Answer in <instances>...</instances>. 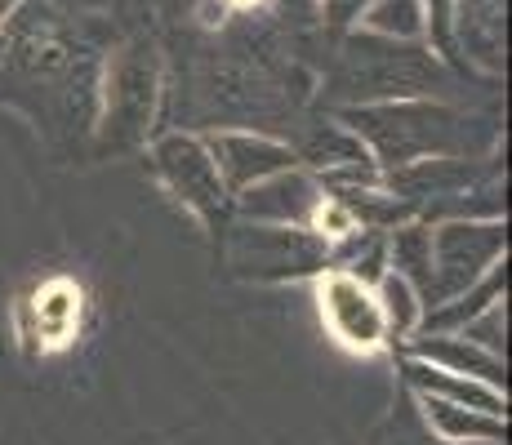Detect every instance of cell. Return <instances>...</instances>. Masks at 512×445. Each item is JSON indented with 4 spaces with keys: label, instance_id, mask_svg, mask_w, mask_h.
<instances>
[{
    "label": "cell",
    "instance_id": "cell-5",
    "mask_svg": "<svg viewBox=\"0 0 512 445\" xmlns=\"http://www.w3.org/2000/svg\"><path fill=\"white\" fill-rule=\"evenodd\" d=\"M152 165L161 174V183L170 187V196L192 210L205 227H228V214H232V196L223 187L219 170H214L210 152H205L201 138L192 134H165L152 143Z\"/></svg>",
    "mask_w": 512,
    "mask_h": 445
},
{
    "label": "cell",
    "instance_id": "cell-6",
    "mask_svg": "<svg viewBox=\"0 0 512 445\" xmlns=\"http://www.w3.org/2000/svg\"><path fill=\"white\" fill-rule=\"evenodd\" d=\"M321 205H326V192L308 170H281L263 183L245 187V192L232 196V214L245 223H272V227H308L317 223Z\"/></svg>",
    "mask_w": 512,
    "mask_h": 445
},
{
    "label": "cell",
    "instance_id": "cell-13",
    "mask_svg": "<svg viewBox=\"0 0 512 445\" xmlns=\"http://www.w3.org/2000/svg\"><path fill=\"white\" fill-rule=\"evenodd\" d=\"M415 397V410L423 419V428L441 441H455V445H504L508 441V419H490V414L464 410V405H450L437 397Z\"/></svg>",
    "mask_w": 512,
    "mask_h": 445
},
{
    "label": "cell",
    "instance_id": "cell-16",
    "mask_svg": "<svg viewBox=\"0 0 512 445\" xmlns=\"http://www.w3.org/2000/svg\"><path fill=\"white\" fill-rule=\"evenodd\" d=\"M455 41H464L477 63L486 67L504 63V0H464L455 23Z\"/></svg>",
    "mask_w": 512,
    "mask_h": 445
},
{
    "label": "cell",
    "instance_id": "cell-15",
    "mask_svg": "<svg viewBox=\"0 0 512 445\" xmlns=\"http://www.w3.org/2000/svg\"><path fill=\"white\" fill-rule=\"evenodd\" d=\"M388 272H397L419 294L423 312L432 308V227L410 219L388 232Z\"/></svg>",
    "mask_w": 512,
    "mask_h": 445
},
{
    "label": "cell",
    "instance_id": "cell-1",
    "mask_svg": "<svg viewBox=\"0 0 512 445\" xmlns=\"http://www.w3.org/2000/svg\"><path fill=\"white\" fill-rule=\"evenodd\" d=\"M339 121L343 130H352L366 143L379 174L415 161H437V156H472V161H481L495 147L490 125H477L468 112H455L446 103H428V98L348 107Z\"/></svg>",
    "mask_w": 512,
    "mask_h": 445
},
{
    "label": "cell",
    "instance_id": "cell-8",
    "mask_svg": "<svg viewBox=\"0 0 512 445\" xmlns=\"http://www.w3.org/2000/svg\"><path fill=\"white\" fill-rule=\"evenodd\" d=\"M490 174H499L495 165L472 161V156H437V161H415V165H401V170H388L383 174V187L397 201H406L415 210V219H423L441 201L468 192V187H477Z\"/></svg>",
    "mask_w": 512,
    "mask_h": 445
},
{
    "label": "cell",
    "instance_id": "cell-10",
    "mask_svg": "<svg viewBox=\"0 0 512 445\" xmlns=\"http://www.w3.org/2000/svg\"><path fill=\"white\" fill-rule=\"evenodd\" d=\"M321 316H326V325L334 330V339L357 352H374L388 339L374 290L352 281L348 272H334V267L321 276Z\"/></svg>",
    "mask_w": 512,
    "mask_h": 445
},
{
    "label": "cell",
    "instance_id": "cell-2",
    "mask_svg": "<svg viewBox=\"0 0 512 445\" xmlns=\"http://www.w3.org/2000/svg\"><path fill=\"white\" fill-rule=\"evenodd\" d=\"M228 232V263L245 281H299L330 272V241L308 227L236 223Z\"/></svg>",
    "mask_w": 512,
    "mask_h": 445
},
{
    "label": "cell",
    "instance_id": "cell-20",
    "mask_svg": "<svg viewBox=\"0 0 512 445\" xmlns=\"http://www.w3.org/2000/svg\"><path fill=\"white\" fill-rule=\"evenodd\" d=\"M459 334H464L468 343H477V348L504 356L508 352V312H504V303H490V308L472 316V321Z\"/></svg>",
    "mask_w": 512,
    "mask_h": 445
},
{
    "label": "cell",
    "instance_id": "cell-14",
    "mask_svg": "<svg viewBox=\"0 0 512 445\" xmlns=\"http://www.w3.org/2000/svg\"><path fill=\"white\" fill-rule=\"evenodd\" d=\"M504 294H508V259H499L477 285H468L464 294H455V299L437 303L432 312H423L415 334H459L472 316L486 312L490 303H504Z\"/></svg>",
    "mask_w": 512,
    "mask_h": 445
},
{
    "label": "cell",
    "instance_id": "cell-19",
    "mask_svg": "<svg viewBox=\"0 0 512 445\" xmlns=\"http://www.w3.org/2000/svg\"><path fill=\"white\" fill-rule=\"evenodd\" d=\"M366 23L374 27L379 36H392V41H410V36L423 32V5L419 0H374Z\"/></svg>",
    "mask_w": 512,
    "mask_h": 445
},
{
    "label": "cell",
    "instance_id": "cell-11",
    "mask_svg": "<svg viewBox=\"0 0 512 445\" xmlns=\"http://www.w3.org/2000/svg\"><path fill=\"white\" fill-rule=\"evenodd\" d=\"M406 356L437 365V370H446V374H464V379H477V383H486V388L508 392V361L477 348V343H468L464 334H415Z\"/></svg>",
    "mask_w": 512,
    "mask_h": 445
},
{
    "label": "cell",
    "instance_id": "cell-17",
    "mask_svg": "<svg viewBox=\"0 0 512 445\" xmlns=\"http://www.w3.org/2000/svg\"><path fill=\"white\" fill-rule=\"evenodd\" d=\"M326 196L357 227H366V232H392V227L415 219V210H410L406 201H397L383 183L379 187H339V192H326Z\"/></svg>",
    "mask_w": 512,
    "mask_h": 445
},
{
    "label": "cell",
    "instance_id": "cell-7",
    "mask_svg": "<svg viewBox=\"0 0 512 445\" xmlns=\"http://www.w3.org/2000/svg\"><path fill=\"white\" fill-rule=\"evenodd\" d=\"M156 107V63L139 58V49L116 63L112 81H107V121H103V147L125 152L147 134Z\"/></svg>",
    "mask_w": 512,
    "mask_h": 445
},
{
    "label": "cell",
    "instance_id": "cell-18",
    "mask_svg": "<svg viewBox=\"0 0 512 445\" xmlns=\"http://www.w3.org/2000/svg\"><path fill=\"white\" fill-rule=\"evenodd\" d=\"M374 299H379V312H383V330L388 339H410L423 321V303L419 294L401 281L397 272H383V281L374 285Z\"/></svg>",
    "mask_w": 512,
    "mask_h": 445
},
{
    "label": "cell",
    "instance_id": "cell-9",
    "mask_svg": "<svg viewBox=\"0 0 512 445\" xmlns=\"http://www.w3.org/2000/svg\"><path fill=\"white\" fill-rule=\"evenodd\" d=\"M205 152H210L214 170H219L228 196L245 192V187L263 183V178L294 170L299 156H294L290 143H277V138H263V134H241V130H219L210 138H201Z\"/></svg>",
    "mask_w": 512,
    "mask_h": 445
},
{
    "label": "cell",
    "instance_id": "cell-12",
    "mask_svg": "<svg viewBox=\"0 0 512 445\" xmlns=\"http://www.w3.org/2000/svg\"><path fill=\"white\" fill-rule=\"evenodd\" d=\"M401 374H406V388L419 392V397H437L450 405H464V410L490 414V419H508V392L499 388H486V383L464 379V374H446L428 361H415V356L401 361Z\"/></svg>",
    "mask_w": 512,
    "mask_h": 445
},
{
    "label": "cell",
    "instance_id": "cell-21",
    "mask_svg": "<svg viewBox=\"0 0 512 445\" xmlns=\"http://www.w3.org/2000/svg\"><path fill=\"white\" fill-rule=\"evenodd\" d=\"M374 445H455V441H441V437H432L428 428H423V419H419V410H401L397 419H392V441H374Z\"/></svg>",
    "mask_w": 512,
    "mask_h": 445
},
{
    "label": "cell",
    "instance_id": "cell-4",
    "mask_svg": "<svg viewBox=\"0 0 512 445\" xmlns=\"http://www.w3.org/2000/svg\"><path fill=\"white\" fill-rule=\"evenodd\" d=\"M428 227H432V308L464 294L499 259H508L504 219H486V223L446 219V223H428Z\"/></svg>",
    "mask_w": 512,
    "mask_h": 445
},
{
    "label": "cell",
    "instance_id": "cell-3",
    "mask_svg": "<svg viewBox=\"0 0 512 445\" xmlns=\"http://www.w3.org/2000/svg\"><path fill=\"white\" fill-rule=\"evenodd\" d=\"M432 85H437V63H432L423 49L379 41V36H370V41H352L348 63H343V76H339V89L357 107L415 98Z\"/></svg>",
    "mask_w": 512,
    "mask_h": 445
},
{
    "label": "cell",
    "instance_id": "cell-22",
    "mask_svg": "<svg viewBox=\"0 0 512 445\" xmlns=\"http://www.w3.org/2000/svg\"><path fill=\"white\" fill-rule=\"evenodd\" d=\"M9 9H14V0H0V18H5V14H9Z\"/></svg>",
    "mask_w": 512,
    "mask_h": 445
}]
</instances>
